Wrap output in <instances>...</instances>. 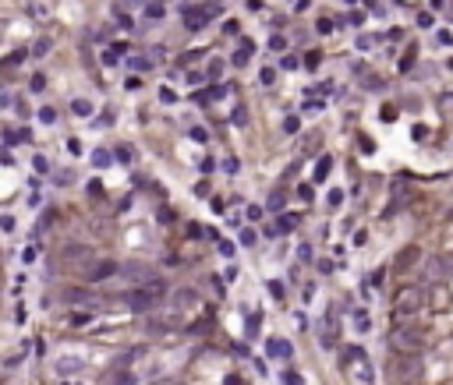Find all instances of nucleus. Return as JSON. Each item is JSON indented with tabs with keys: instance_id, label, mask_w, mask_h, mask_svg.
<instances>
[{
	"instance_id": "79ce46f5",
	"label": "nucleus",
	"mask_w": 453,
	"mask_h": 385,
	"mask_svg": "<svg viewBox=\"0 0 453 385\" xmlns=\"http://www.w3.org/2000/svg\"><path fill=\"white\" fill-rule=\"evenodd\" d=\"M149 18H163V4H152V7H149Z\"/></svg>"
},
{
	"instance_id": "c9c22d12",
	"label": "nucleus",
	"mask_w": 453,
	"mask_h": 385,
	"mask_svg": "<svg viewBox=\"0 0 453 385\" xmlns=\"http://www.w3.org/2000/svg\"><path fill=\"white\" fill-rule=\"evenodd\" d=\"M298 198H301V202H312V187H308V184L298 187Z\"/></svg>"
},
{
	"instance_id": "72a5a7b5",
	"label": "nucleus",
	"mask_w": 453,
	"mask_h": 385,
	"mask_svg": "<svg viewBox=\"0 0 453 385\" xmlns=\"http://www.w3.org/2000/svg\"><path fill=\"white\" fill-rule=\"evenodd\" d=\"M21 262L32 265V262H36V247H25V251H21Z\"/></svg>"
},
{
	"instance_id": "a878e982",
	"label": "nucleus",
	"mask_w": 453,
	"mask_h": 385,
	"mask_svg": "<svg viewBox=\"0 0 453 385\" xmlns=\"http://www.w3.org/2000/svg\"><path fill=\"white\" fill-rule=\"evenodd\" d=\"M259 237H255V230H241V247H251Z\"/></svg>"
},
{
	"instance_id": "f3484780",
	"label": "nucleus",
	"mask_w": 453,
	"mask_h": 385,
	"mask_svg": "<svg viewBox=\"0 0 453 385\" xmlns=\"http://www.w3.org/2000/svg\"><path fill=\"white\" fill-rule=\"evenodd\" d=\"M294 227H298V216H280V223H276V230L280 233H291Z\"/></svg>"
},
{
	"instance_id": "473e14b6",
	"label": "nucleus",
	"mask_w": 453,
	"mask_h": 385,
	"mask_svg": "<svg viewBox=\"0 0 453 385\" xmlns=\"http://www.w3.org/2000/svg\"><path fill=\"white\" fill-rule=\"evenodd\" d=\"M223 75V60H213V64H209V78H220Z\"/></svg>"
},
{
	"instance_id": "2f4dec72",
	"label": "nucleus",
	"mask_w": 453,
	"mask_h": 385,
	"mask_svg": "<svg viewBox=\"0 0 453 385\" xmlns=\"http://www.w3.org/2000/svg\"><path fill=\"white\" fill-rule=\"evenodd\" d=\"M244 216H248L251 223H259V219H262V209H259V205H248V212H244Z\"/></svg>"
},
{
	"instance_id": "dca6fc26",
	"label": "nucleus",
	"mask_w": 453,
	"mask_h": 385,
	"mask_svg": "<svg viewBox=\"0 0 453 385\" xmlns=\"http://www.w3.org/2000/svg\"><path fill=\"white\" fill-rule=\"evenodd\" d=\"M128 68H131V71H149L152 60H149V57H131V60H128Z\"/></svg>"
},
{
	"instance_id": "412c9836",
	"label": "nucleus",
	"mask_w": 453,
	"mask_h": 385,
	"mask_svg": "<svg viewBox=\"0 0 453 385\" xmlns=\"http://www.w3.org/2000/svg\"><path fill=\"white\" fill-rule=\"evenodd\" d=\"M39 120H43V124H53V120H57V110H53V106H43V110H39Z\"/></svg>"
},
{
	"instance_id": "a211bd4d",
	"label": "nucleus",
	"mask_w": 453,
	"mask_h": 385,
	"mask_svg": "<svg viewBox=\"0 0 453 385\" xmlns=\"http://www.w3.org/2000/svg\"><path fill=\"white\" fill-rule=\"evenodd\" d=\"M71 110H75L78 117H89V113H92V103H89V99H75V103H71Z\"/></svg>"
},
{
	"instance_id": "c756f323",
	"label": "nucleus",
	"mask_w": 453,
	"mask_h": 385,
	"mask_svg": "<svg viewBox=\"0 0 453 385\" xmlns=\"http://www.w3.org/2000/svg\"><path fill=\"white\" fill-rule=\"evenodd\" d=\"M159 99H163V103H174L177 95H174V88H170V85H163V88H159Z\"/></svg>"
},
{
	"instance_id": "423d86ee",
	"label": "nucleus",
	"mask_w": 453,
	"mask_h": 385,
	"mask_svg": "<svg viewBox=\"0 0 453 385\" xmlns=\"http://www.w3.org/2000/svg\"><path fill=\"white\" fill-rule=\"evenodd\" d=\"M117 276H121V265L117 262H99L89 272V283H103V279H117Z\"/></svg>"
},
{
	"instance_id": "e433bc0d",
	"label": "nucleus",
	"mask_w": 453,
	"mask_h": 385,
	"mask_svg": "<svg viewBox=\"0 0 453 385\" xmlns=\"http://www.w3.org/2000/svg\"><path fill=\"white\" fill-rule=\"evenodd\" d=\"M220 254H223V258H230V254H234V244H227V240H220Z\"/></svg>"
},
{
	"instance_id": "7c9ffc66",
	"label": "nucleus",
	"mask_w": 453,
	"mask_h": 385,
	"mask_svg": "<svg viewBox=\"0 0 453 385\" xmlns=\"http://www.w3.org/2000/svg\"><path fill=\"white\" fill-rule=\"evenodd\" d=\"M326 202H329L333 209H336V205H344V191H329V198H326Z\"/></svg>"
},
{
	"instance_id": "6ab92c4d",
	"label": "nucleus",
	"mask_w": 453,
	"mask_h": 385,
	"mask_svg": "<svg viewBox=\"0 0 453 385\" xmlns=\"http://www.w3.org/2000/svg\"><path fill=\"white\" fill-rule=\"evenodd\" d=\"M142 354H146V350H142V346H135V350H131V354H124V357H121V361H117V368H128V364H131V361H138V357H142Z\"/></svg>"
},
{
	"instance_id": "39448f33",
	"label": "nucleus",
	"mask_w": 453,
	"mask_h": 385,
	"mask_svg": "<svg viewBox=\"0 0 453 385\" xmlns=\"http://www.w3.org/2000/svg\"><path fill=\"white\" fill-rule=\"evenodd\" d=\"M117 279H124V283H135V286L156 283V276H152L149 265H121V276H117Z\"/></svg>"
},
{
	"instance_id": "ddd939ff",
	"label": "nucleus",
	"mask_w": 453,
	"mask_h": 385,
	"mask_svg": "<svg viewBox=\"0 0 453 385\" xmlns=\"http://www.w3.org/2000/svg\"><path fill=\"white\" fill-rule=\"evenodd\" d=\"M329 170H333V159H329V155H322V159H319V166H315V180H326V177H329Z\"/></svg>"
},
{
	"instance_id": "4be33fe9",
	"label": "nucleus",
	"mask_w": 453,
	"mask_h": 385,
	"mask_svg": "<svg viewBox=\"0 0 453 385\" xmlns=\"http://www.w3.org/2000/svg\"><path fill=\"white\" fill-rule=\"evenodd\" d=\"M269 294H273L276 301H284V294H287V290H284V283H280V279H269Z\"/></svg>"
},
{
	"instance_id": "5701e85b",
	"label": "nucleus",
	"mask_w": 453,
	"mask_h": 385,
	"mask_svg": "<svg viewBox=\"0 0 453 385\" xmlns=\"http://www.w3.org/2000/svg\"><path fill=\"white\" fill-rule=\"evenodd\" d=\"M280 378H284V385H304V378L298 375V371H284Z\"/></svg>"
},
{
	"instance_id": "7ed1b4c3",
	"label": "nucleus",
	"mask_w": 453,
	"mask_h": 385,
	"mask_svg": "<svg viewBox=\"0 0 453 385\" xmlns=\"http://www.w3.org/2000/svg\"><path fill=\"white\" fill-rule=\"evenodd\" d=\"M389 346L400 350V354H414V350L421 346V332H414V329H407V325H393V332H389Z\"/></svg>"
},
{
	"instance_id": "37998d69",
	"label": "nucleus",
	"mask_w": 453,
	"mask_h": 385,
	"mask_svg": "<svg viewBox=\"0 0 453 385\" xmlns=\"http://www.w3.org/2000/svg\"><path fill=\"white\" fill-rule=\"evenodd\" d=\"M61 385H85V382H81V378H64Z\"/></svg>"
},
{
	"instance_id": "9b49d317",
	"label": "nucleus",
	"mask_w": 453,
	"mask_h": 385,
	"mask_svg": "<svg viewBox=\"0 0 453 385\" xmlns=\"http://www.w3.org/2000/svg\"><path fill=\"white\" fill-rule=\"evenodd\" d=\"M170 304H174V314H177V311H184V308H191V304H195V290H177Z\"/></svg>"
},
{
	"instance_id": "393cba45",
	"label": "nucleus",
	"mask_w": 453,
	"mask_h": 385,
	"mask_svg": "<svg viewBox=\"0 0 453 385\" xmlns=\"http://www.w3.org/2000/svg\"><path fill=\"white\" fill-rule=\"evenodd\" d=\"M298 127H301V120H298V117H287V120H284V135H294Z\"/></svg>"
},
{
	"instance_id": "4c0bfd02",
	"label": "nucleus",
	"mask_w": 453,
	"mask_h": 385,
	"mask_svg": "<svg viewBox=\"0 0 453 385\" xmlns=\"http://www.w3.org/2000/svg\"><path fill=\"white\" fill-rule=\"evenodd\" d=\"M68 152H81V142H78V138H68Z\"/></svg>"
},
{
	"instance_id": "0eeeda50",
	"label": "nucleus",
	"mask_w": 453,
	"mask_h": 385,
	"mask_svg": "<svg viewBox=\"0 0 453 385\" xmlns=\"http://www.w3.org/2000/svg\"><path fill=\"white\" fill-rule=\"evenodd\" d=\"M81 371H85L81 357H57V375L61 378H71V375H81Z\"/></svg>"
},
{
	"instance_id": "9d476101",
	"label": "nucleus",
	"mask_w": 453,
	"mask_h": 385,
	"mask_svg": "<svg viewBox=\"0 0 453 385\" xmlns=\"http://www.w3.org/2000/svg\"><path fill=\"white\" fill-rule=\"evenodd\" d=\"M89 322H96V311H92V308L71 311V314H68V325H71V329H81V325H89Z\"/></svg>"
},
{
	"instance_id": "1a4fd4ad",
	"label": "nucleus",
	"mask_w": 453,
	"mask_h": 385,
	"mask_svg": "<svg viewBox=\"0 0 453 385\" xmlns=\"http://www.w3.org/2000/svg\"><path fill=\"white\" fill-rule=\"evenodd\" d=\"M266 354H269V357H276V361H280V357L287 361V357L294 354V346H291L287 339H269V343H266Z\"/></svg>"
},
{
	"instance_id": "f8f14e48",
	"label": "nucleus",
	"mask_w": 453,
	"mask_h": 385,
	"mask_svg": "<svg viewBox=\"0 0 453 385\" xmlns=\"http://www.w3.org/2000/svg\"><path fill=\"white\" fill-rule=\"evenodd\" d=\"M259 329H262V314L255 311V314H248V329H244V336H248V339H255V336H259Z\"/></svg>"
},
{
	"instance_id": "f704fd0d",
	"label": "nucleus",
	"mask_w": 453,
	"mask_h": 385,
	"mask_svg": "<svg viewBox=\"0 0 453 385\" xmlns=\"http://www.w3.org/2000/svg\"><path fill=\"white\" fill-rule=\"evenodd\" d=\"M92 163H96V166H110V155H106V152H96V155H92Z\"/></svg>"
},
{
	"instance_id": "f257e3e1",
	"label": "nucleus",
	"mask_w": 453,
	"mask_h": 385,
	"mask_svg": "<svg viewBox=\"0 0 453 385\" xmlns=\"http://www.w3.org/2000/svg\"><path fill=\"white\" fill-rule=\"evenodd\" d=\"M163 297H166V283H163V279H156V283H146V286H131V290L124 294V308H131V311H152Z\"/></svg>"
},
{
	"instance_id": "b1692460",
	"label": "nucleus",
	"mask_w": 453,
	"mask_h": 385,
	"mask_svg": "<svg viewBox=\"0 0 453 385\" xmlns=\"http://www.w3.org/2000/svg\"><path fill=\"white\" fill-rule=\"evenodd\" d=\"M248 60H251V53H248V50H237V53H234V68H244Z\"/></svg>"
},
{
	"instance_id": "ea45409f",
	"label": "nucleus",
	"mask_w": 453,
	"mask_h": 385,
	"mask_svg": "<svg viewBox=\"0 0 453 385\" xmlns=\"http://www.w3.org/2000/svg\"><path fill=\"white\" fill-rule=\"evenodd\" d=\"M195 195H202V198H206V195H209V184H206V180H199V184H195Z\"/></svg>"
},
{
	"instance_id": "aec40b11",
	"label": "nucleus",
	"mask_w": 453,
	"mask_h": 385,
	"mask_svg": "<svg viewBox=\"0 0 453 385\" xmlns=\"http://www.w3.org/2000/svg\"><path fill=\"white\" fill-rule=\"evenodd\" d=\"M114 385H138V375H131V371H121V375H114Z\"/></svg>"
},
{
	"instance_id": "2eb2a0df",
	"label": "nucleus",
	"mask_w": 453,
	"mask_h": 385,
	"mask_svg": "<svg viewBox=\"0 0 453 385\" xmlns=\"http://www.w3.org/2000/svg\"><path fill=\"white\" fill-rule=\"evenodd\" d=\"M354 329H358V332H369V329H372V318H369L365 311H358V314H354Z\"/></svg>"
},
{
	"instance_id": "f03ea898",
	"label": "nucleus",
	"mask_w": 453,
	"mask_h": 385,
	"mask_svg": "<svg viewBox=\"0 0 453 385\" xmlns=\"http://www.w3.org/2000/svg\"><path fill=\"white\" fill-rule=\"evenodd\" d=\"M421 308H425V294H421L418 286H407V290H400L397 301H393V318H411V314H418Z\"/></svg>"
},
{
	"instance_id": "6e6552de",
	"label": "nucleus",
	"mask_w": 453,
	"mask_h": 385,
	"mask_svg": "<svg viewBox=\"0 0 453 385\" xmlns=\"http://www.w3.org/2000/svg\"><path fill=\"white\" fill-rule=\"evenodd\" d=\"M450 269H453V265H446V258H432V262L425 265V272H421V276H425L429 283H439V279H443Z\"/></svg>"
},
{
	"instance_id": "bb28decb",
	"label": "nucleus",
	"mask_w": 453,
	"mask_h": 385,
	"mask_svg": "<svg viewBox=\"0 0 453 385\" xmlns=\"http://www.w3.org/2000/svg\"><path fill=\"white\" fill-rule=\"evenodd\" d=\"M280 205H284V195H280V191H273V195H269V209H273V212H280Z\"/></svg>"
},
{
	"instance_id": "c85d7f7f",
	"label": "nucleus",
	"mask_w": 453,
	"mask_h": 385,
	"mask_svg": "<svg viewBox=\"0 0 453 385\" xmlns=\"http://www.w3.org/2000/svg\"><path fill=\"white\" fill-rule=\"evenodd\" d=\"M32 53H36V57H43V53H50V39H39V43H36V50H32Z\"/></svg>"
},
{
	"instance_id": "58836bf2",
	"label": "nucleus",
	"mask_w": 453,
	"mask_h": 385,
	"mask_svg": "<svg viewBox=\"0 0 453 385\" xmlns=\"http://www.w3.org/2000/svg\"><path fill=\"white\" fill-rule=\"evenodd\" d=\"M269 46H273V50H284L287 43H284V36H273V39H269Z\"/></svg>"
},
{
	"instance_id": "4468645a",
	"label": "nucleus",
	"mask_w": 453,
	"mask_h": 385,
	"mask_svg": "<svg viewBox=\"0 0 453 385\" xmlns=\"http://www.w3.org/2000/svg\"><path fill=\"white\" fill-rule=\"evenodd\" d=\"M414 258H418V251H414V247H407V251L397 258V269H411V262H414Z\"/></svg>"
},
{
	"instance_id": "20e7f679",
	"label": "nucleus",
	"mask_w": 453,
	"mask_h": 385,
	"mask_svg": "<svg viewBox=\"0 0 453 385\" xmlns=\"http://www.w3.org/2000/svg\"><path fill=\"white\" fill-rule=\"evenodd\" d=\"M220 14V4H206V7H188L184 11V25L188 28H202L209 18H216Z\"/></svg>"
},
{
	"instance_id": "cd10ccee",
	"label": "nucleus",
	"mask_w": 453,
	"mask_h": 385,
	"mask_svg": "<svg viewBox=\"0 0 453 385\" xmlns=\"http://www.w3.org/2000/svg\"><path fill=\"white\" fill-rule=\"evenodd\" d=\"M262 85H273V81H276V71H273V68H262Z\"/></svg>"
},
{
	"instance_id": "a19ab883",
	"label": "nucleus",
	"mask_w": 453,
	"mask_h": 385,
	"mask_svg": "<svg viewBox=\"0 0 453 385\" xmlns=\"http://www.w3.org/2000/svg\"><path fill=\"white\" fill-rule=\"evenodd\" d=\"M333 269H336V265H333V262H319V272H322V276H329V272H333Z\"/></svg>"
}]
</instances>
